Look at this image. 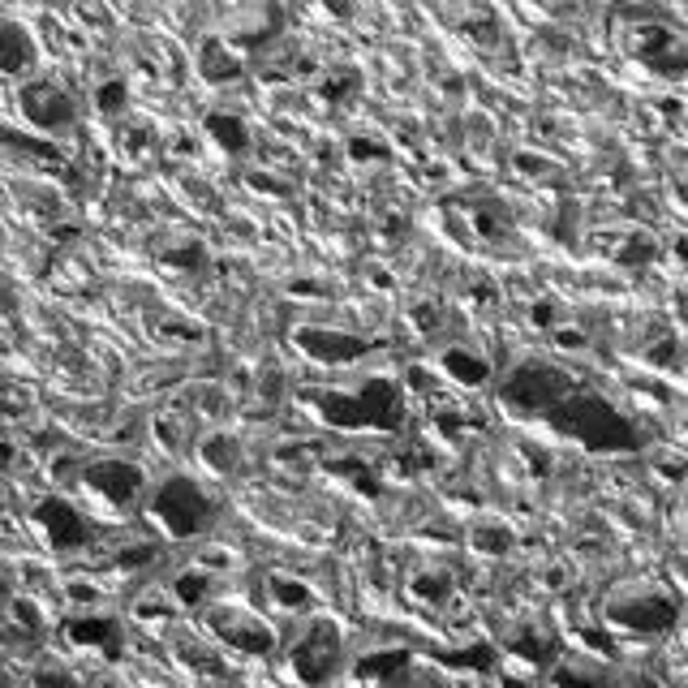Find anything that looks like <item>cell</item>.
Here are the masks:
<instances>
[{
	"label": "cell",
	"instance_id": "1",
	"mask_svg": "<svg viewBox=\"0 0 688 688\" xmlns=\"http://www.w3.org/2000/svg\"><path fill=\"white\" fill-rule=\"evenodd\" d=\"M301 405L332 430H405V387L387 375H370L357 387L314 383L301 392Z\"/></svg>",
	"mask_w": 688,
	"mask_h": 688
},
{
	"label": "cell",
	"instance_id": "2",
	"mask_svg": "<svg viewBox=\"0 0 688 688\" xmlns=\"http://www.w3.org/2000/svg\"><path fill=\"white\" fill-rule=\"evenodd\" d=\"M538 422L551 426L559 439H572L585 452H637L641 448V430L633 426V418H624L607 396L585 387L581 379Z\"/></svg>",
	"mask_w": 688,
	"mask_h": 688
},
{
	"label": "cell",
	"instance_id": "3",
	"mask_svg": "<svg viewBox=\"0 0 688 688\" xmlns=\"http://www.w3.org/2000/svg\"><path fill=\"white\" fill-rule=\"evenodd\" d=\"M147 512L168 538L185 542V538H203L207 534V529L215 525L220 504H215V495L198 478H190V473H172V478H164L147 495Z\"/></svg>",
	"mask_w": 688,
	"mask_h": 688
},
{
	"label": "cell",
	"instance_id": "4",
	"mask_svg": "<svg viewBox=\"0 0 688 688\" xmlns=\"http://www.w3.org/2000/svg\"><path fill=\"white\" fill-rule=\"evenodd\" d=\"M572 383L577 379H572L568 370L542 362V357H529V362H516L508 375L495 383V400L504 405V413H512V418L538 422Z\"/></svg>",
	"mask_w": 688,
	"mask_h": 688
},
{
	"label": "cell",
	"instance_id": "5",
	"mask_svg": "<svg viewBox=\"0 0 688 688\" xmlns=\"http://www.w3.org/2000/svg\"><path fill=\"white\" fill-rule=\"evenodd\" d=\"M31 525L39 529L43 547L56 551V555H78L86 547H95L99 534H104V529H99L78 504H69L65 495L35 499V504H31Z\"/></svg>",
	"mask_w": 688,
	"mask_h": 688
},
{
	"label": "cell",
	"instance_id": "6",
	"mask_svg": "<svg viewBox=\"0 0 688 688\" xmlns=\"http://www.w3.org/2000/svg\"><path fill=\"white\" fill-rule=\"evenodd\" d=\"M289 671L301 684H327L344 671V633L336 620H310L289 645Z\"/></svg>",
	"mask_w": 688,
	"mask_h": 688
},
{
	"label": "cell",
	"instance_id": "7",
	"mask_svg": "<svg viewBox=\"0 0 688 688\" xmlns=\"http://www.w3.org/2000/svg\"><path fill=\"white\" fill-rule=\"evenodd\" d=\"M78 482L86 495H95L112 512H129L147 495V469L138 461H125V456H95V461H86Z\"/></svg>",
	"mask_w": 688,
	"mask_h": 688
},
{
	"label": "cell",
	"instance_id": "8",
	"mask_svg": "<svg viewBox=\"0 0 688 688\" xmlns=\"http://www.w3.org/2000/svg\"><path fill=\"white\" fill-rule=\"evenodd\" d=\"M203 628L224 645L228 654H241V658H263L276 650V628L267 620H258L254 611H241V607H224V602H207L203 607Z\"/></svg>",
	"mask_w": 688,
	"mask_h": 688
},
{
	"label": "cell",
	"instance_id": "9",
	"mask_svg": "<svg viewBox=\"0 0 688 688\" xmlns=\"http://www.w3.org/2000/svg\"><path fill=\"white\" fill-rule=\"evenodd\" d=\"M607 624L637 637H663L680 624V602L663 590H628L607 602Z\"/></svg>",
	"mask_w": 688,
	"mask_h": 688
},
{
	"label": "cell",
	"instance_id": "10",
	"mask_svg": "<svg viewBox=\"0 0 688 688\" xmlns=\"http://www.w3.org/2000/svg\"><path fill=\"white\" fill-rule=\"evenodd\" d=\"M293 340H297V353L306 357V362L327 366V370H336V366H357V362H366V357L375 353V344H370L366 336L344 332V327H327V323L297 327Z\"/></svg>",
	"mask_w": 688,
	"mask_h": 688
},
{
	"label": "cell",
	"instance_id": "11",
	"mask_svg": "<svg viewBox=\"0 0 688 688\" xmlns=\"http://www.w3.org/2000/svg\"><path fill=\"white\" fill-rule=\"evenodd\" d=\"M56 637H61V645H69V650H86V654H99V658L125 654V624L99 607L69 611V620L56 628Z\"/></svg>",
	"mask_w": 688,
	"mask_h": 688
},
{
	"label": "cell",
	"instance_id": "12",
	"mask_svg": "<svg viewBox=\"0 0 688 688\" xmlns=\"http://www.w3.org/2000/svg\"><path fill=\"white\" fill-rule=\"evenodd\" d=\"M18 104H22V117L35 129H43V134H61V129L74 125V95L61 91L48 78L26 82L18 91Z\"/></svg>",
	"mask_w": 688,
	"mask_h": 688
},
{
	"label": "cell",
	"instance_id": "13",
	"mask_svg": "<svg viewBox=\"0 0 688 688\" xmlns=\"http://www.w3.org/2000/svg\"><path fill=\"white\" fill-rule=\"evenodd\" d=\"M284 31V9L276 5V0H263V5H250L241 9L233 22H228L224 39L233 43L237 52H263L267 43H276Z\"/></svg>",
	"mask_w": 688,
	"mask_h": 688
},
{
	"label": "cell",
	"instance_id": "14",
	"mask_svg": "<svg viewBox=\"0 0 688 688\" xmlns=\"http://www.w3.org/2000/svg\"><path fill=\"white\" fill-rule=\"evenodd\" d=\"M413 650L409 645H387V650H370V654H357V663L349 667L353 680H379V684H400L409 680L413 671Z\"/></svg>",
	"mask_w": 688,
	"mask_h": 688
},
{
	"label": "cell",
	"instance_id": "15",
	"mask_svg": "<svg viewBox=\"0 0 688 688\" xmlns=\"http://www.w3.org/2000/svg\"><path fill=\"white\" fill-rule=\"evenodd\" d=\"M198 74H203V82H211V86H228L246 74V61H241V52L220 35V39H207L203 48H198Z\"/></svg>",
	"mask_w": 688,
	"mask_h": 688
},
{
	"label": "cell",
	"instance_id": "16",
	"mask_svg": "<svg viewBox=\"0 0 688 688\" xmlns=\"http://www.w3.org/2000/svg\"><path fill=\"white\" fill-rule=\"evenodd\" d=\"M168 594L177 598L181 611H203L207 602H215V572L207 564H190V568L172 572Z\"/></svg>",
	"mask_w": 688,
	"mask_h": 688
},
{
	"label": "cell",
	"instance_id": "17",
	"mask_svg": "<svg viewBox=\"0 0 688 688\" xmlns=\"http://www.w3.org/2000/svg\"><path fill=\"white\" fill-rule=\"evenodd\" d=\"M439 370H443V375H448L452 383H461V387H486V383L495 379L491 362H486L482 353L465 349V344H452V349H443Z\"/></svg>",
	"mask_w": 688,
	"mask_h": 688
},
{
	"label": "cell",
	"instance_id": "18",
	"mask_svg": "<svg viewBox=\"0 0 688 688\" xmlns=\"http://www.w3.org/2000/svg\"><path fill=\"white\" fill-rule=\"evenodd\" d=\"M203 129H207V138L220 147L224 155H241V151H250V125L241 121V112H224V108H215L203 117Z\"/></svg>",
	"mask_w": 688,
	"mask_h": 688
},
{
	"label": "cell",
	"instance_id": "19",
	"mask_svg": "<svg viewBox=\"0 0 688 688\" xmlns=\"http://www.w3.org/2000/svg\"><path fill=\"white\" fill-rule=\"evenodd\" d=\"M267 598L276 611H289V615H301L314 607V585L293 577V572H271L267 577Z\"/></svg>",
	"mask_w": 688,
	"mask_h": 688
},
{
	"label": "cell",
	"instance_id": "20",
	"mask_svg": "<svg viewBox=\"0 0 688 688\" xmlns=\"http://www.w3.org/2000/svg\"><path fill=\"white\" fill-rule=\"evenodd\" d=\"M198 461H203L215 478H228V473L241 465V443L233 435H224V430H215V435L198 443Z\"/></svg>",
	"mask_w": 688,
	"mask_h": 688
},
{
	"label": "cell",
	"instance_id": "21",
	"mask_svg": "<svg viewBox=\"0 0 688 688\" xmlns=\"http://www.w3.org/2000/svg\"><path fill=\"white\" fill-rule=\"evenodd\" d=\"M0 43H5V61H0V69H5L9 78H22L26 69H35V39L22 31L18 22L5 26V35H0Z\"/></svg>",
	"mask_w": 688,
	"mask_h": 688
},
{
	"label": "cell",
	"instance_id": "22",
	"mask_svg": "<svg viewBox=\"0 0 688 688\" xmlns=\"http://www.w3.org/2000/svg\"><path fill=\"white\" fill-rule=\"evenodd\" d=\"M508 658H521V663H555L559 645L547 633H529V628H521V633L508 641Z\"/></svg>",
	"mask_w": 688,
	"mask_h": 688
},
{
	"label": "cell",
	"instance_id": "23",
	"mask_svg": "<svg viewBox=\"0 0 688 688\" xmlns=\"http://www.w3.org/2000/svg\"><path fill=\"white\" fill-rule=\"evenodd\" d=\"M357 91H362V69H353V65H340L323 82H314V95L327 99V104H344V99H353Z\"/></svg>",
	"mask_w": 688,
	"mask_h": 688
},
{
	"label": "cell",
	"instance_id": "24",
	"mask_svg": "<svg viewBox=\"0 0 688 688\" xmlns=\"http://www.w3.org/2000/svg\"><path fill=\"white\" fill-rule=\"evenodd\" d=\"M409 594L426 602V607H439V602H448V594H452V577L439 568H418L409 577Z\"/></svg>",
	"mask_w": 688,
	"mask_h": 688
},
{
	"label": "cell",
	"instance_id": "25",
	"mask_svg": "<svg viewBox=\"0 0 688 688\" xmlns=\"http://www.w3.org/2000/svg\"><path fill=\"white\" fill-rule=\"evenodd\" d=\"M160 258H164V267L181 271V276H198V271L207 267V246L190 237V241H177V246H168Z\"/></svg>",
	"mask_w": 688,
	"mask_h": 688
},
{
	"label": "cell",
	"instance_id": "26",
	"mask_svg": "<svg viewBox=\"0 0 688 688\" xmlns=\"http://www.w3.org/2000/svg\"><path fill=\"white\" fill-rule=\"evenodd\" d=\"M658 258V237L654 233H628L620 241V250H615V263L620 267H645Z\"/></svg>",
	"mask_w": 688,
	"mask_h": 688
},
{
	"label": "cell",
	"instance_id": "27",
	"mask_svg": "<svg viewBox=\"0 0 688 688\" xmlns=\"http://www.w3.org/2000/svg\"><path fill=\"white\" fill-rule=\"evenodd\" d=\"M129 104V82L125 78H104L95 86V112L99 117H121Z\"/></svg>",
	"mask_w": 688,
	"mask_h": 688
},
{
	"label": "cell",
	"instance_id": "28",
	"mask_svg": "<svg viewBox=\"0 0 688 688\" xmlns=\"http://www.w3.org/2000/svg\"><path fill=\"white\" fill-rule=\"evenodd\" d=\"M512 529H504V525H478L469 534V547L478 551V555H508L512 551Z\"/></svg>",
	"mask_w": 688,
	"mask_h": 688
},
{
	"label": "cell",
	"instance_id": "29",
	"mask_svg": "<svg viewBox=\"0 0 688 688\" xmlns=\"http://www.w3.org/2000/svg\"><path fill=\"white\" fill-rule=\"evenodd\" d=\"M448 667H469V671H491L504 654H495V645H469V650H452V654H439Z\"/></svg>",
	"mask_w": 688,
	"mask_h": 688
},
{
	"label": "cell",
	"instance_id": "30",
	"mask_svg": "<svg viewBox=\"0 0 688 688\" xmlns=\"http://www.w3.org/2000/svg\"><path fill=\"white\" fill-rule=\"evenodd\" d=\"M473 228H478L482 241H504L508 237V215L495 203H478L473 207Z\"/></svg>",
	"mask_w": 688,
	"mask_h": 688
},
{
	"label": "cell",
	"instance_id": "31",
	"mask_svg": "<svg viewBox=\"0 0 688 688\" xmlns=\"http://www.w3.org/2000/svg\"><path fill=\"white\" fill-rule=\"evenodd\" d=\"M344 155H349V160H357V164H383L392 151H387V142H379V138L357 134V138L344 142Z\"/></svg>",
	"mask_w": 688,
	"mask_h": 688
},
{
	"label": "cell",
	"instance_id": "32",
	"mask_svg": "<svg viewBox=\"0 0 688 688\" xmlns=\"http://www.w3.org/2000/svg\"><path fill=\"white\" fill-rule=\"evenodd\" d=\"M9 620L26 628V633H43V611H39V602L35 598H9Z\"/></svg>",
	"mask_w": 688,
	"mask_h": 688
},
{
	"label": "cell",
	"instance_id": "33",
	"mask_svg": "<svg viewBox=\"0 0 688 688\" xmlns=\"http://www.w3.org/2000/svg\"><path fill=\"white\" fill-rule=\"evenodd\" d=\"M409 323L418 327L422 336H435L439 327H443V310H439V301H413V310H409Z\"/></svg>",
	"mask_w": 688,
	"mask_h": 688
},
{
	"label": "cell",
	"instance_id": "34",
	"mask_svg": "<svg viewBox=\"0 0 688 688\" xmlns=\"http://www.w3.org/2000/svg\"><path fill=\"white\" fill-rule=\"evenodd\" d=\"M155 555H160V551H155L151 542H138V547H121L117 555H112V568H117V572H138V568H147Z\"/></svg>",
	"mask_w": 688,
	"mask_h": 688
},
{
	"label": "cell",
	"instance_id": "35",
	"mask_svg": "<svg viewBox=\"0 0 688 688\" xmlns=\"http://www.w3.org/2000/svg\"><path fill=\"white\" fill-rule=\"evenodd\" d=\"M5 142H9V151H26L31 160H43V164H61V151L52 147V142H31V138H22V134H5Z\"/></svg>",
	"mask_w": 688,
	"mask_h": 688
},
{
	"label": "cell",
	"instance_id": "36",
	"mask_svg": "<svg viewBox=\"0 0 688 688\" xmlns=\"http://www.w3.org/2000/svg\"><path fill=\"white\" fill-rule=\"evenodd\" d=\"M65 602L74 611H86V607H99V602H104V590H95L91 581H69L65 585Z\"/></svg>",
	"mask_w": 688,
	"mask_h": 688
},
{
	"label": "cell",
	"instance_id": "37",
	"mask_svg": "<svg viewBox=\"0 0 688 688\" xmlns=\"http://www.w3.org/2000/svg\"><path fill=\"white\" fill-rule=\"evenodd\" d=\"M529 323H534L538 332H555V327H559V306H555L551 297L534 301V306H529Z\"/></svg>",
	"mask_w": 688,
	"mask_h": 688
},
{
	"label": "cell",
	"instance_id": "38",
	"mask_svg": "<svg viewBox=\"0 0 688 688\" xmlns=\"http://www.w3.org/2000/svg\"><path fill=\"white\" fill-rule=\"evenodd\" d=\"M551 340H555V349H564V353H581L585 344H590V336L577 332V327H555Z\"/></svg>",
	"mask_w": 688,
	"mask_h": 688
},
{
	"label": "cell",
	"instance_id": "39",
	"mask_svg": "<svg viewBox=\"0 0 688 688\" xmlns=\"http://www.w3.org/2000/svg\"><path fill=\"white\" fill-rule=\"evenodd\" d=\"M405 387H413V392H435L439 379H435V370H426V366H409L405 370Z\"/></svg>",
	"mask_w": 688,
	"mask_h": 688
},
{
	"label": "cell",
	"instance_id": "40",
	"mask_svg": "<svg viewBox=\"0 0 688 688\" xmlns=\"http://www.w3.org/2000/svg\"><path fill=\"white\" fill-rule=\"evenodd\" d=\"M250 185H254V190H263V194H271V198H289L293 194L289 181H271V177H263V172H250Z\"/></svg>",
	"mask_w": 688,
	"mask_h": 688
},
{
	"label": "cell",
	"instance_id": "41",
	"mask_svg": "<svg viewBox=\"0 0 688 688\" xmlns=\"http://www.w3.org/2000/svg\"><path fill=\"white\" fill-rule=\"evenodd\" d=\"M516 452L525 456V461H529V469H534V473H551V456L542 452L538 443H516Z\"/></svg>",
	"mask_w": 688,
	"mask_h": 688
},
{
	"label": "cell",
	"instance_id": "42",
	"mask_svg": "<svg viewBox=\"0 0 688 688\" xmlns=\"http://www.w3.org/2000/svg\"><path fill=\"white\" fill-rule=\"evenodd\" d=\"M516 168H525L529 177H547V172H551V164L538 160V155H516Z\"/></svg>",
	"mask_w": 688,
	"mask_h": 688
},
{
	"label": "cell",
	"instance_id": "43",
	"mask_svg": "<svg viewBox=\"0 0 688 688\" xmlns=\"http://www.w3.org/2000/svg\"><path fill=\"white\" fill-rule=\"evenodd\" d=\"M78 233H82L78 224H61V228H52V237L61 241V246H69V241H78Z\"/></svg>",
	"mask_w": 688,
	"mask_h": 688
},
{
	"label": "cell",
	"instance_id": "44",
	"mask_svg": "<svg viewBox=\"0 0 688 688\" xmlns=\"http://www.w3.org/2000/svg\"><path fill=\"white\" fill-rule=\"evenodd\" d=\"M658 108H663L667 117H680V104H676V99H658Z\"/></svg>",
	"mask_w": 688,
	"mask_h": 688
},
{
	"label": "cell",
	"instance_id": "45",
	"mask_svg": "<svg viewBox=\"0 0 688 688\" xmlns=\"http://www.w3.org/2000/svg\"><path fill=\"white\" fill-rule=\"evenodd\" d=\"M676 198H680V203L688 207V181H676Z\"/></svg>",
	"mask_w": 688,
	"mask_h": 688
},
{
	"label": "cell",
	"instance_id": "46",
	"mask_svg": "<svg viewBox=\"0 0 688 688\" xmlns=\"http://www.w3.org/2000/svg\"><path fill=\"white\" fill-rule=\"evenodd\" d=\"M676 254L684 258V263H688V237H676Z\"/></svg>",
	"mask_w": 688,
	"mask_h": 688
}]
</instances>
